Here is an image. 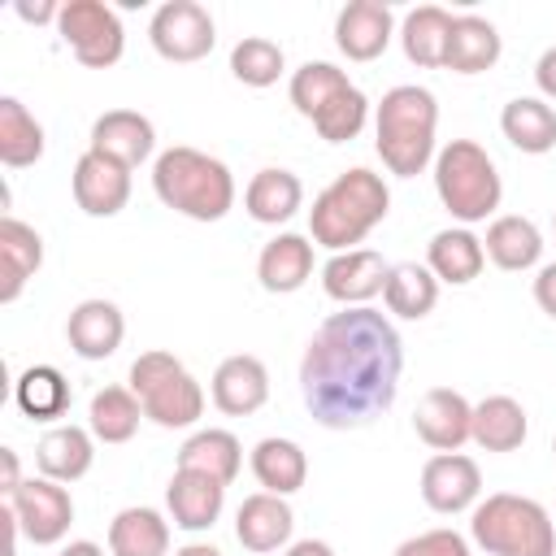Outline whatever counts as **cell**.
I'll list each match as a JSON object with an SVG mask.
<instances>
[{
	"mask_svg": "<svg viewBox=\"0 0 556 556\" xmlns=\"http://www.w3.org/2000/svg\"><path fill=\"white\" fill-rule=\"evenodd\" d=\"M13 9H17V17H22V22H35V26H43V22H56V17H61V4H56V0H39V4L17 0Z\"/></svg>",
	"mask_w": 556,
	"mask_h": 556,
	"instance_id": "obj_45",
	"label": "cell"
},
{
	"mask_svg": "<svg viewBox=\"0 0 556 556\" xmlns=\"http://www.w3.org/2000/svg\"><path fill=\"white\" fill-rule=\"evenodd\" d=\"M152 191L165 208L191 222H222L235 208V174L226 161L200 148H165L152 161Z\"/></svg>",
	"mask_w": 556,
	"mask_h": 556,
	"instance_id": "obj_2",
	"label": "cell"
},
{
	"mask_svg": "<svg viewBox=\"0 0 556 556\" xmlns=\"http://www.w3.org/2000/svg\"><path fill=\"white\" fill-rule=\"evenodd\" d=\"M387 213H391V191H387L382 174L356 165V169H343L313 200L308 235H313V243H321L330 252H352Z\"/></svg>",
	"mask_w": 556,
	"mask_h": 556,
	"instance_id": "obj_4",
	"label": "cell"
},
{
	"mask_svg": "<svg viewBox=\"0 0 556 556\" xmlns=\"http://www.w3.org/2000/svg\"><path fill=\"white\" fill-rule=\"evenodd\" d=\"M434 130H439V100L434 91L417 83H400L382 96L374 109V148L382 165L400 178L421 174L439 152H434Z\"/></svg>",
	"mask_w": 556,
	"mask_h": 556,
	"instance_id": "obj_3",
	"label": "cell"
},
{
	"mask_svg": "<svg viewBox=\"0 0 556 556\" xmlns=\"http://www.w3.org/2000/svg\"><path fill=\"white\" fill-rule=\"evenodd\" d=\"M148 39H152V48L165 61L187 65V61H200V56L213 52L217 26H213V13L204 4H195V0H165L152 13V22H148Z\"/></svg>",
	"mask_w": 556,
	"mask_h": 556,
	"instance_id": "obj_8",
	"label": "cell"
},
{
	"mask_svg": "<svg viewBox=\"0 0 556 556\" xmlns=\"http://www.w3.org/2000/svg\"><path fill=\"white\" fill-rule=\"evenodd\" d=\"M534 83H539L543 100H556V43L534 61Z\"/></svg>",
	"mask_w": 556,
	"mask_h": 556,
	"instance_id": "obj_44",
	"label": "cell"
},
{
	"mask_svg": "<svg viewBox=\"0 0 556 556\" xmlns=\"http://www.w3.org/2000/svg\"><path fill=\"white\" fill-rule=\"evenodd\" d=\"M469 534L491 556H556V526L530 495L495 491L473 504Z\"/></svg>",
	"mask_w": 556,
	"mask_h": 556,
	"instance_id": "obj_5",
	"label": "cell"
},
{
	"mask_svg": "<svg viewBox=\"0 0 556 556\" xmlns=\"http://www.w3.org/2000/svg\"><path fill=\"white\" fill-rule=\"evenodd\" d=\"M74 200L87 217H117L130 200V169L87 148L74 165Z\"/></svg>",
	"mask_w": 556,
	"mask_h": 556,
	"instance_id": "obj_14",
	"label": "cell"
},
{
	"mask_svg": "<svg viewBox=\"0 0 556 556\" xmlns=\"http://www.w3.org/2000/svg\"><path fill=\"white\" fill-rule=\"evenodd\" d=\"M426 265H430V274H434L439 282L465 287V282H473V278L482 274L486 248H482V239H478L469 226H447V230H439V235L430 239Z\"/></svg>",
	"mask_w": 556,
	"mask_h": 556,
	"instance_id": "obj_25",
	"label": "cell"
},
{
	"mask_svg": "<svg viewBox=\"0 0 556 556\" xmlns=\"http://www.w3.org/2000/svg\"><path fill=\"white\" fill-rule=\"evenodd\" d=\"M552 230H556V213H552Z\"/></svg>",
	"mask_w": 556,
	"mask_h": 556,
	"instance_id": "obj_50",
	"label": "cell"
},
{
	"mask_svg": "<svg viewBox=\"0 0 556 556\" xmlns=\"http://www.w3.org/2000/svg\"><path fill=\"white\" fill-rule=\"evenodd\" d=\"M404 343L395 326L365 308L330 313L300 356V395L317 426L356 430L395 404Z\"/></svg>",
	"mask_w": 556,
	"mask_h": 556,
	"instance_id": "obj_1",
	"label": "cell"
},
{
	"mask_svg": "<svg viewBox=\"0 0 556 556\" xmlns=\"http://www.w3.org/2000/svg\"><path fill=\"white\" fill-rule=\"evenodd\" d=\"M434 191L460 226H473V222H486L500 208L504 182H500V169H495V161L486 156L482 143L452 139L434 156Z\"/></svg>",
	"mask_w": 556,
	"mask_h": 556,
	"instance_id": "obj_6",
	"label": "cell"
},
{
	"mask_svg": "<svg viewBox=\"0 0 556 556\" xmlns=\"http://www.w3.org/2000/svg\"><path fill=\"white\" fill-rule=\"evenodd\" d=\"M139 417H143V404L130 387H100L87 408V430L100 443H130L139 430Z\"/></svg>",
	"mask_w": 556,
	"mask_h": 556,
	"instance_id": "obj_36",
	"label": "cell"
},
{
	"mask_svg": "<svg viewBox=\"0 0 556 556\" xmlns=\"http://www.w3.org/2000/svg\"><path fill=\"white\" fill-rule=\"evenodd\" d=\"M13 400H17V408H22L26 417H35V421H56V417H65V408H70V382H65V374L52 369V365H30V369L17 374Z\"/></svg>",
	"mask_w": 556,
	"mask_h": 556,
	"instance_id": "obj_37",
	"label": "cell"
},
{
	"mask_svg": "<svg viewBox=\"0 0 556 556\" xmlns=\"http://www.w3.org/2000/svg\"><path fill=\"white\" fill-rule=\"evenodd\" d=\"M395 35V13L382 0H348L334 17V43L348 61H374Z\"/></svg>",
	"mask_w": 556,
	"mask_h": 556,
	"instance_id": "obj_13",
	"label": "cell"
},
{
	"mask_svg": "<svg viewBox=\"0 0 556 556\" xmlns=\"http://www.w3.org/2000/svg\"><path fill=\"white\" fill-rule=\"evenodd\" d=\"M534 304H539L547 317H556V261L539 269V278H534Z\"/></svg>",
	"mask_w": 556,
	"mask_h": 556,
	"instance_id": "obj_43",
	"label": "cell"
},
{
	"mask_svg": "<svg viewBox=\"0 0 556 556\" xmlns=\"http://www.w3.org/2000/svg\"><path fill=\"white\" fill-rule=\"evenodd\" d=\"M22 526V534L35 543V547H52L70 534V521H74V500L65 491V482H52V478H26L9 500H4Z\"/></svg>",
	"mask_w": 556,
	"mask_h": 556,
	"instance_id": "obj_9",
	"label": "cell"
},
{
	"mask_svg": "<svg viewBox=\"0 0 556 556\" xmlns=\"http://www.w3.org/2000/svg\"><path fill=\"white\" fill-rule=\"evenodd\" d=\"M382 300L395 317H408V321H421L434 304H439V278L430 274V265H417V261H400L387 269V287H382Z\"/></svg>",
	"mask_w": 556,
	"mask_h": 556,
	"instance_id": "obj_33",
	"label": "cell"
},
{
	"mask_svg": "<svg viewBox=\"0 0 556 556\" xmlns=\"http://www.w3.org/2000/svg\"><path fill=\"white\" fill-rule=\"evenodd\" d=\"M222 504H226V486L208 473H195V469H174L169 486H165V508L174 517L178 530H208L217 517H222Z\"/></svg>",
	"mask_w": 556,
	"mask_h": 556,
	"instance_id": "obj_19",
	"label": "cell"
},
{
	"mask_svg": "<svg viewBox=\"0 0 556 556\" xmlns=\"http://www.w3.org/2000/svg\"><path fill=\"white\" fill-rule=\"evenodd\" d=\"M174 556H222V552H217L213 543H182Z\"/></svg>",
	"mask_w": 556,
	"mask_h": 556,
	"instance_id": "obj_49",
	"label": "cell"
},
{
	"mask_svg": "<svg viewBox=\"0 0 556 556\" xmlns=\"http://www.w3.org/2000/svg\"><path fill=\"white\" fill-rule=\"evenodd\" d=\"M43 265V239L13 213L0 217V304H13Z\"/></svg>",
	"mask_w": 556,
	"mask_h": 556,
	"instance_id": "obj_20",
	"label": "cell"
},
{
	"mask_svg": "<svg viewBox=\"0 0 556 556\" xmlns=\"http://www.w3.org/2000/svg\"><path fill=\"white\" fill-rule=\"evenodd\" d=\"M413 430L434 452H460V443H469L473 434V404L452 387H430L417 400Z\"/></svg>",
	"mask_w": 556,
	"mask_h": 556,
	"instance_id": "obj_12",
	"label": "cell"
},
{
	"mask_svg": "<svg viewBox=\"0 0 556 556\" xmlns=\"http://www.w3.org/2000/svg\"><path fill=\"white\" fill-rule=\"evenodd\" d=\"M291 530H295V513H291L287 495L256 491L235 513V539L248 552H278V547H287L291 543Z\"/></svg>",
	"mask_w": 556,
	"mask_h": 556,
	"instance_id": "obj_18",
	"label": "cell"
},
{
	"mask_svg": "<svg viewBox=\"0 0 556 556\" xmlns=\"http://www.w3.org/2000/svg\"><path fill=\"white\" fill-rule=\"evenodd\" d=\"M0 473H4V478H0V491H4V500H9V495H13V491L26 482V478H22V465H17V452H13V447H0Z\"/></svg>",
	"mask_w": 556,
	"mask_h": 556,
	"instance_id": "obj_46",
	"label": "cell"
},
{
	"mask_svg": "<svg viewBox=\"0 0 556 556\" xmlns=\"http://www.w3.org/2000/svg\"><path fill=\"white\" fill-rule=\"evenodd\" d=\"M178 469H195V473H208L217 478L222 486H230L243 469V447L230 430H195L182 447H178Z\"/></svg>",
	"mask_w": 556,
	"mask_h": 556,
	"instance_id": "obj_32",
	"label": "cell"
},
{
	"mask_svg": "<svg viewBox=\"0 0 556 556\" xmlns=\"http://www.w3.org/2000/svg\"><path fill=\"white\" fill-rule=\"evenodd\" d=\"M65 339L70 348L83 356V361H104L122 348L126 339V317L113 300H83L70 308V321H65Z\"/></svg>",
	"mask_w": 556,
	"mask_h": 556,
	"instance_id": "obj_16",
	"label": "cell"
},
{
	"mask_svg": "<svg viewBox=\"0 0 556 556\" xmlns=\"http://www.w3.org/2000/svg\"><path fill=\"white\" fill-rule=\"evenodd\" d=\"M287 91H291L295 113L308 117V122H317L326 104H334L343 91H352V83H348V74H343L339 65H330V61H304V65L291 74V87H287Z\"/></svg>",
	"mask_w": 556,
	"mask_h": 556,
	"instance_id": "obj_38",
	"label": "cell"
},
{
	"mask_svg": "<svg viewBox=\"0 0 556 556\" xmlns=\"http://www.w3.org/2000/svg\"><path fill=\"white\" fill-rule=\"evenodd\" d=\"M256 278L269 295H291L313 278V243L295 230L274 235L256 256Z\"/></svg>",
	"mask_w": 556,
	"mask_h": 556,
	"instance_id": "obj_21",
	"label": "cell"
},
{
	"mask_svg": "<svg viewBox=\"0 0 556 556\" xmlns=\"http://www.w3.org/2000/svg\"><path fill=\"white\" fill-rule=\"evenodd\" d=\"M482 495V469L473 456L465 452H434L426 465H421V500L443 513V517H456L465 508H473Z\"/></svg>",
	"mask_w": 556,
	"mask_h": 556,
	"instance_id": "obj_10",
	"label": "cell"
},
{
	"mask_svg": "<svg viewBox=\"0 0 556 556\" xmlns=\"http://www.w3.org/2000/svg\"><path fill=\"white\" fill-rule=\"evenodd\" d=\"M365 122H369V100H365L361 87H352V91H343L334 104H326L313 126H317V135H321L326 143H348V139H356V135L365 130Z\"/></svg>",
	"mask_w": 556,
	"mask_h": 556,
	"instance_id": "obj_40",
	"label": "cell"
},
{
	"mask_svg": "<svg viewBox=\"0 0 556 556\" xmlns=\"http://www.w3.org/2000/svg\"><path fill=\"white\" fill-rule=\"evenodd\" d=\"M39 156H43V126H39V117L17 96H0V161L9 169H26Z\"/></svg>",
	"mask_w": 556,
	"mask_h": 556,
	"instance_id": "obj_35",
	"label": "cell"
},
{
	"mask_svg": "<svg viewBox=\"0 0 556 556\" xmlns=\"http://www.w3.org/2000/svg\"><path fill=\"white\" fill-rule=\"evenodd\" d=\"M56 30L87 70H109L122 61L126 30H122L117 9H109L104 0H65Z\"/></svg>",
	"mask_w": 556,
	"mask_h": 556,
	"instance_id": "obj_7",
	"label": "cell"
},
{
	"mask_svg": "<svg viewBox=\"0 0 556 556\" xmlns=\"http://www.w3.org/2000/svg\"><path fill=\"white\" fill-rule=\"evenodd\" d=\"M139 404H143V417H152L156 426L182 430V426H195L200 421V413H204V387L182 369V374L165 378L156 391H148Z\"/></svg>",
	"mask_w": 556,
	"mask_h": 556,
	"instance_id": "obj_34",
	"label": "cell"
},
{
	"mask_svg": "<svg viewBox=\"0 0 556 556\" xmlns=\"http://www.w3.org/2000/svg\"><path fill=\"white\" fill-rule=\"evenodd\" d=\"M552 452H556V439H552Z\"/></svg>",
	"mask_w": 556,
	"mask_h": 556,
	"instance_id": "obj_51",
	"label": "cell"
},
{
	"mask_svg": "<svg viewBox=\"0 0 556 556\" xmlns=\"http://www.w3.org/2000/svg\"><path fill=\"white\" fill-rule=\"evenodd\" d=\"M156 148V126L139 113V109H109L91 122V152L135 169L152 156Z\"/></svg>",
	"mask_w": 556,
	"mask_h": 556,
	"instance_id": "obj_15",
	"label": "cell"
},
{
	"mask_svg": "<svg viewBox=\"0 0 556 556\" xmlns=\"http://www.w3.org/2000/svg\"><path fill=\"white\" fill-rule=\"evenodd\" d=\"M300 204H304V182L291 169H274V165L269 169H256L252 182H248V191H243V208L261 226L291 222L300 213Z\"/></svg>",
	"mask_w": 556,
	"mask_h": 556,
	"instance_id": "obj_24",
	"label": "cell"
},
{
	"mask_svg": "<svg viewBox=\"0 0 556 556\" xmlns=\"http://www.w3.org/2000/svg\"><path fill=\"white\" fill-rule=\"evenodd\" d=\"M174 374H182V361H178L174 352H161V348L139 352L135 365H130V391L143 400L148 391H156V387H161L165 378H174Z\"/></svg>",
	"mask_w": 556,
	"mask_h": 556,
	"instance_id": "obj_41",
	"label": "cell"
},
{
	"mask_svg": "<svg viewBox=\"0 0 556 556\" xmlns=\"http://www.w3.org/2000/svg\"><path fill=\"white\" fill-rule=\"evenodd\" d=\"M387 261L374 248H352V252H334L321 265V287L334 304L343 308H365L374 295H382L387 287Z\"/></svg>",
	"mask_w": 556,
	"mask_h": 556,
	"instance_id": "obj_11",
	"label": "cell"
},
{
	"mask_svg": "<svg viewBox=\"0 0 556 556\" xmlns=\"http://www.w3.org/2000/svg\"><path fill=\"white\" fill-rule=\"evenodd\" d=\"M500 130L513 148L539 156V152H552L556 148V109L543 100V96H517L504 104L500 113Z\"/></svg>",
	"mask_w": 556,
	"mask_h": 556,
	"instance_id": "obj_31",
	"label": "cell"
},
{
	"mask_svg": "<svg viewBox=\"0 0 556 556\" xmlns=\"http://www.w3.org/2000/svg\"><path fill=\"white\" fill-rule=\"evenodd\" d=\"M282 556H334V547H330L326 539H300V543H291Z\"/></svg>",
	"mask_w": 556,
	"mask_h": 556,
	"instance_id": "obj_47",
	"label": "cell"
},
{
	"mask_svg": "<svg viewBox=\"0 0 556 556\" xmlns=\"http://www.w3.org/2000/svg\"><path fill=\"white\" fill-rule=\"evenodd\" d=\"M56 556H104V547L91 543V539H74V543H65Z\"/></svg>",
	"mask_w": 556,
	"mask_h": 556,
	"instance_id": "obj_48",
	"label": "cell"
},
{
	"mask_svg": "<svg viewBox=\"0 0 556 556\" xmlns=\"http://www.w3.org/2000/svg\"><path fill=\"white\" fill-rule=\"evenodd\" d=\"M391 556H469V539L439 526V530H421V534L404 539Z\"/></svg>",
	"mask_w": 556,
	"mask_h": 556,
	"instance_id": "obj_42",
	"label": "cell"
},
{
	"mask_svg": "<svg viewBox=\"0 0 556 556\" xmlns=\"http://www.w3.org/2000/svg\"><path fill=\"white\" fill-rule=\"evenodd\" d=\"M109 556H169V521L148 504L122 508L109 521Z\"/></svg>",
	"mask_w": 556,
	"mask_h": 556,
	"instance_id": "obj_26",
	"label": "cell"
},
{
	"mask_svg": "<svg viewBox=\"0 0 556 556\" xmlns=\"http://www.w3.org/2000/svg\"><path fill=\"white\" fill-rule=\"evenodd\" d=\"M252 473L269 495H295L308 482V456L295 439H261L252 447Z\"/></svg>",
	"mask_w": 556,
	"mask_h": 556,
	"instance_id": "obj_30",
	"label": "cell"
},
{
	"mask_svg": "<svg viewBox=\"0 0 556 556\" xmlns=\"http://www.w3.org/2000/svg\"><path fill=\"white\" fill-rule=\"evenodd\" d=\"M96 460V434L83 426H52L35 443V465L52 482H78Z\"/></svg>",
	"mask_w": 556,
	"mask_h": 556,
	"instance_id": "obj_22",
	"label": "cell"
},
{
	"mask_svg": "<svg viewBox=\"0 0 556 556\" xmlns=\"http://www.w3.org/2000/svg\"><path fill=\"white\" fill-rule=\"evenodd\" d=\"M287 70V56H282V43L265 39V35H243L235 48H230V74L243 83V87H274Z\"/></svg>",
	"mask_w": 556,
	"mask_h": 556,
	"instance_id": "obj_39",
	"label": "cell"
},
{
	"mask_svg": "<svg viewBox=\"0 0 556 556\" xmlns=\"http://www.w3.org/2000/svg\"><path fill=\"white\" fill-rule=\"evenodd\" d=\"M482 248H486V256H491L500 269L521 274V269H534V265H539V256H543V235H539V226H534L530 217L504 213V217H495V222L486 226Z\"/></svg>",
	"mask_w": 556,
	"mask_h": 556,
	"instance_id": "obj_27",
	"label": "cell"
},
{
	"mask_svg": "<svg viewBox=\"0 0 556 556\" xmlns=\"http://www.w3.org/2000/svg\"><path fill=\"white\" fill-rule=\"evenodd\" d=\"M208 391H213V404L226 417H248L269 400V369L261 365V356H248V352L226 356L213 369Z\"/></svg>",
	"mask_w": 556,
	"mask_h": 556,
	"instance_id": "obj_17",
	"label": "cell"
},
{
	"mask_svg": "<svg viewBox=\"0 0 556 556\" xmlns=\"http://www.w3.org/2000/svg\"><path fill=\"white\" fill-rule=\"evenodd\" d=\"M500 52H504V43H500L495 22H486L478 13H456L452 17L443 70H452V74H482V70H491L500 61Z\"/></svg>",
	"mask_w": 556,
	"mask_h": 556,
	"instance_id": "obj_23",
	"label": "cell"
},
{
	"mask_svg": "<svg viewBox=\"0 0 556 556\" xmlns=\"http://www.w3.org/2000/svg\"><path fill=\"white\" fill-rule=\"evenodd\" d=\"M530 434V417L513 395H486L473 404V443L482 452H517Z\"/></svg>",
	"mask_w": 556,
	"mask_h": 556,
	"instance_id": "obj_28",
	"label": "cell"
},
{
	"mask_svg": "<svg viewBox=\"0 0 556 556\" xmlns=\"http://www.w3.org/2000/svg\"><path fill=\"white\" fill-rule=\"evenodd\" d=\"M447 35H452V13L439 4H417L400 22L404 56L421 70H439L447 61Z\"/></svg>",
	"mask_w": 556,
	"mask_h": 556,
	"instance_id": "obj_29",
	"label": "cell"
}]
</instances>
